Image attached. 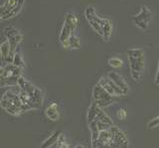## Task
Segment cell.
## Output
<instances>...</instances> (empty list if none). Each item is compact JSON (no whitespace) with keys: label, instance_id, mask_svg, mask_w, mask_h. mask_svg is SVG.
Listing matches in <instances>:
<instances>
[{"label":"cell","instance_id":"5b68a950","mask_svg":"<svg viewBox=\"0 0 159 148\" xmlns=\"http://www.w3.org/2000/svg\"><path fill=\"white\" fill-rule=\"evenodd\" d=\"M98 83H101V86L109 93V95L114 96H124L123 92L108 77H107V78H102L101 80H99Z\"/></svg>","mask_w":159,"mask_h":148},{"label":"cell","instance_id":"7c38bea8","mask_svg":"<svg viewBox=\"0 0 159 148\" xmlns=\"http://www.w3.org/2000/svg\"><path fill=\"white\" fill-rule=\"evenodd\" d=\"M60 135H61V131H55L52 135H50L47 139L42 143V145L40 148H49V147H51L52 145L56 144Z\"/></svg>","mask_w":159,"mask_h":148},{"label":"cell","instance_id":"44dd1931","mask_svg":"<svg viewBox=\"0 0 159 148\" xmlns=\"http://www.w3.org/2000/svg\"><path fill=\"white\" fill-rule=\"evenodd\" d=\"M108 65L112 67V68H116V69H119L121 68L123 66V61L121 60V59L119 58H116V57H112L111 59H108Z\"/></svg>","mask_w":159,"mask_h":148},{"label":"cell","instance_id":"8fae6325","mask_svg":"<svg viewBox=\"0 0 159 148\" xmlns=\"http://www.w3.org/2000/svg\"><path fill=\"white\" fill-rule=\"evenodd\" d=\"M89 129H91V133H92V146L93 148H96L97 146V142L98 139V136H99V129L98 128V125L96 121H92L91 123H89Z\"/></svg>","mask_w":159,"mask_h":148},{"label":"cell","instance_id":"4fadbf2b","mask_svg":"<svg viewBox=\"0 0 159 148\" xmlns=\"http://www.w3.org/2000/svg\"><path fill=\"white\" fill-rule=\"evenodd\" d=\"M20 77L12 76V77H7V78H0V87H14L18 85V80Z\"/></svg>","mask_w":159,"mask_h":148},{"label":"cell","instance_id":"52a82bcc","mask_svg":"<svg viewBox=\"0 0 159 148\" xmlns=\"http://www.w3.org/2000/svg\"><path fill=\"white\" fill-rule=\"evenodd\" d=\"M45 114L49 118L50 120L52 121H57L60 118V112H59V107H58V103L57 102H51L48 105V107L45 110Z\"/></svg>","mask_w":159,"mask_h":148},{"label":"cell","instance_id":"83f0119b","mask_svg":"<svg viewBox=\"0 0 159 148\" xmlns=\"http://www.w3.org/2000/svg\"><path fill=\"white\" fill-rule=\"evenodd\" d=\"M75 148H86L84 146H83V145H78V146H76Z\"/></svg>","mask_w":159,"mask_h":148},{"label":"cell","instance_id":"7402d4cb","mask_svg":"<svg viewBox=\"0 0 159 148\" xmlns=\"http://www.w3.org/2000/svg\"><path fill=\"white\" fill-rule=\"evenodd\" d=\"M20 32L17 30L16 28H14L12 26H8L4 29V35L5 37H6V39H9V38H11V37H14V36H16L18 35Z\"/></svg>","mask_w":159,"mask_h":148},{"label":"cell","instance_id":"ffe728a7","mask_svg":"<svg viewBox=\"0 0 159 148\" xmlns=\"http://www.w3.org/2000/svg\"><path fill=\"white\" fill-rule=\"evenodd\" d=\"M84 16H86V19L89 21H91L92 19H93L97 16L96 13V9H94L93 6H88L86 9H84Z\"/></svg>","mask_w":159,"mask_h":148},{"label":"cell","instance_id":"277c9868","mask_svg":"<svg viewBox=\"0 0 159 148\" xmlns=\"http://www.w3.org/2000/svg\"><path fill=\"white\" fill-rule=\"evenodd\" d=\"M111 139L109 142L111 148H128V140L125 134L116 126H111Z\"/></svg>","mask_w":159,"mask_h":148},{"label":"cell","instance_id":"7a4b0ae2","mask_svg":"<svg viewBox=\"0 0 159 148\" xmlns=\"http://www.w3.org/2000/svg\"><path fill=\"white\" fill-rule=\"evenodd\" d=\"M93 102H96L98 106L102 108L111 105L116 101V96L109 95L101 86L99 83H98L93 88Z\"/></svg>","mask_w":159,"mask_h":148},{"label":"cell","instance_id":"3957f363","mask_svg":"<svg viewBox=\"0 0 159 148\" xmlns=\"http://www.w3.org/2000/svg\"><path fill=\"white\" fill-rule=\"evenodd\" d=\"M152 19V13L147 6H142L140 11H139L135 16L133 17V22L135 26L141 29L142 31H145L148 29L149 24Z\"/></svg>","mask_w":159,"mask_h":148},{"label":"cell","instance_id":"5bb4252c","mask_svg":"<svg viewBox=\"0 0 159 148\" xmlns=\"http://www.w3.org/2000/svg\"><path fill=\"white\" fill-rule=\"evenodd\" d=\"M64 22L67 23L68 25L75 31V29H76L77 26H78L79 20H78V17L76 16V14H75V13H73V12H68L66 14V17H65V21Z\"/></svg>","mask_w":159,"mask_h":148},{"label":"cell","instance_id":"603a6c76","mask_svg":"<svg viewBox=\"0 0 159 148\" xmlns=\"http://www.w3.org/2000/svg\"><path fill=\"white\" fill-rule=\"evenodd\" d=\"M56 144H57V148H72L71 145L66 142V140H65V137L62 134L60 135Z\"/></svg>","mask_w":159,"mask_h":148},{"label":"cell","instance_id":"30bf717a","mask_svg":"<svg viewBox=\"0 0 159 148\" xmlns=\"http://www.w3.org/2000/svg\"><path fill=\"white\" fill-rule=\"evenodd\" d=\"M73 32H74L73 29L70 27L67 23L64 22V25H63V27L61 29V32H60V35H59V40L61 42L62 45H64V44L69 40V38L73 35Z\"/></svg>","mask_w":159,"mask_h":148},{"label":"cell","instance_id":"484cf974","mask_svg":"<svg viewBox=\"0 0 159 148\" xmlns=\"http://www.w3.org/2000/svg\"><path fill=\"white\" fill-rule=\"evenodd\" d=\"M7 78V70L5 67H0V78Z\"/></svg>","mask_w":159,"mask_h":148},{"label":"cell","instance_id":"ba28073f","mask_svg":"<svg viewBox=\"0 0 159 148\" xmlns=\"http://www.w3.org/2000/svg\"><path fill=\"white\" fill-rule=\"evenodd\" d=\"M101 26L102 31V39L104 41H108L112 33V24L107 18H101Z\"/></svg>","mask_w":159,"mask_h":148},{"label":"cell","instance_id":"9a60e30c","mask_svg":"<svg viewBox=\"0 0 159 148\" xmlns=\"http://www.w3.org/2000/svg\"><path fill=\"white\" fill-rule=\"evenodd\" d=\"M63 47L67 49H79L81 47V42H80V39L73 34V35L69 38V40L64 44Z\"/></svg>","mask_w":159,"mask_h":148},{"label":"cell","instance_id":"2e32d148","mask_svg":"<svg viewBox=\"0 0 159 148\" xmlns=\"http://www.w3.org/2000/svg\"><path fill=\"white\" fill-rule=\"evenodd\" d=\"M96 118H98V119H99V120L104 122V123H107V124L113 125L112 120L111 119V117H109L107 113L102 110V108L99 107V106H98V108H97V117Z\"/></svg>","mask_w":159,"mask_h":148},{"label":"cell","instance_id":"6da1fadb","mask_svg":"<svg viewBox=\"0 0 159 148\" xmlns=\"http://www.w3.org/2000/svg\"><path fill=\"white\" fill-rule=\"evenodd\" d=\"M130 68V74L134 81H141L144 67H145V54L142 49H128L126 51Z\"/></svg>","mask_w":159,"mask_h":148},{"label":"cell","instance_id":"9c48e42d","mask_svg":"<svg viewBox=\"0 0 159 148\" xmlns=\"http://www.w3.org/2000/svg\"><path fill=\"white\" fill-rule=\"evenodd\" d=\"M10 51H11V47L8 40L2 42L0 44V56H1V60L5 64H9V57H10Z\"/></svg>","mask_w":159,"mask_h":148},{"label":"cell","instance_id":"cb8c5ba5","mask_svg":"<svg viewBox=\"0 0 159 148\" xmlns=\"http://www.w3.org/2000/svg\"><path fill=\"white\" fill-rule=\"evenodd\" d=\"M116 116L118 119H120V120H124V119H126V117H127V111L125 108H119V110H117L116 112Z\"/></svg>","mask_w":159,"mask_h":148},{"label":"cell","instance_id":"d4e9b609","mask_svg":"<svg viewBox=\"0 0 159 148\" xmlns=\"http://www.w3.org/2000/svg\"><path fill=\"white\" fill-rule=\"evenodd\" d=\"M157 126H159V115L158 116H156V117H154L153 119H151L150 121L148 122V124H147V127L148 128H155V127H157Z\"/></svg>","mask_w":159,"mask_h":148},{"label":"cell","instance_id":"4316f807","mask_svg":"<svg viewBox=\"0 0 159 148\" xmlns=\"http://www.w3.org/2000/svg\"><path fill=\"white\" fill-rule=\"evenodd\" d=\"M154 83H155L156 85H158V86H159V62H158V67H157L156 76H155V78H154Z\"/></svg>","mask_w":159,"mask_h":148},{"label":"cell","instance_id":"e0dca14e","mask_svg":"<svg viewBox=\"0 0 159 148\" xmlns=\"http://www.w3.org/2000/svg\"><path fill=\"white\" fill-rule=\"evenodd\" d=\"M99 20H101V17H98L97 15L93 19H92L91 21H89V25H91V27L94 30V32L98 34L101 37H102V26H101V22H99Z\"/></svg>","mask_w":159,"mask_h":148},{"label":"cell","instance_id":"ac0fdd59","mask_svg":"<svg viewBox=\"0 0 159 148\" xmlns=\"http://www.w3.org/2000/svg\"><path fill=\"white\" fill-rule=\"evenodd\" d=\"M97 108H98V105L96 102H93L92 105L89 106V111H88V122L89 123L93 121L94 118L97 117Z\"/></svg>","mask_w":159,"mask_h":148},{"label":"cell","instance_id":"8992f818","mask_svg":"<svg viewBox=\"0 0 159 148\" xmlns=\"http://www.w3.org/2000/svg\"><path fill=\"white\" fill-rule=\"evenodd\" d=\"M107 77L123 92L124 96L127 95L128 92H129V87H128L127 83L125 82V80H124L121 75H119V74L116 72H109L107 74Z\"/></svg>","mask_w":159,"mask_h":148},{"label":"cell","instance_id":"d6986e66","mask_svg":"<svg viewBox=\"0 0 159 148\" xmlns=\"http://www.w3.org/2000/svg\"><path fill=\"white\" fill-rule=\"evenodd\" d=\"M12 64H14L15 66H17V67H19V68H22V69H23V67H24V61H23V59H22L21 54H20L19 49H17L16 53H15Z\"/></svg>","mask_w":159,"mask_h":148}]
</instances>
